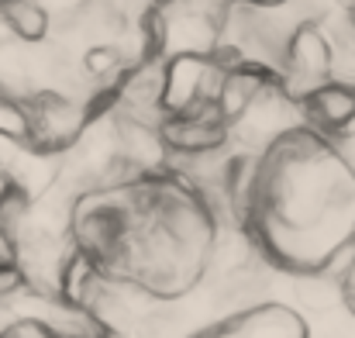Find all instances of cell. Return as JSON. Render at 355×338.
I'll return each mask as SVG.
<instances>
[{
  "label": "cell",
  "instance_id": "1",
  "mask_svg": "<svg viewBox=\"0 0 355 338\" xmlns=\"http://www.w3.org/2000/svg\"><path fill=\"white\" fill-rule=\"evenodd\" d=\"M28 111H31V145L42 152H55V155H66L69 149H76L87 128L94 124V117L101 114L90 101L59 94V90L31 94Z\"/></svg>",
  "mask_w": 355,
  "mask_h": 338
},
{
  "label": "cell",
  "instance_id": "2",
  "mask_svg": "<svg viewBox=\"0 0 355 338\" xmlns=\"http://www.w3.org/2000/svg\"><path fill=\"white\" fill-rule=\"evenodd\" d=\"M225 69H228V62L218 52H211V56H169L166 59V83H162L166 114L218 108V90H221Z\"/></svg>",
  "mask_w": 355,
  "mask_h": 338
},
{
  "label": "cell",
  "instance_id": "3",
  "mask_svg": "<svg viewBox=\"0 0 355 338\" xmlns=\"http://www.w3.org/2000/svg\"><path fill=\"white\" fill-rule=\"evenodd\" d=\"M162 138H166L169 155H207V152L228 149L232 131L218 108H200V111L166 114Z\"/></svg>",
  "mask_w": 355,
  "mask_h": 338
},
{
  "label": "cell",
  "instance_id": "4",
  "mask_svg": "<svg viewBox=\"0 0 355 338\" xmlns=\"http://www.w3.org/2000/svg\"><path fill=\"white\" fill-rule=\"evenodd\" d=\"M207 335H272V338H304L307 335V321L276 301H255L241 311L225 314L218 325L207 328Z\"/></svg>",
  "mask_w": 355,
  "mask_h": 338
},
{
  "label": "cell",
  "instance_id": "5",
  "mask_svg": "<svg viewBox=\"0 0 355 338\" xmlns=\"http://www.w3.org/2000/svg\"><path fill=\"white\" fill-rule=\"evenodd\" d=\"M300 111H304V121L318 128L321 135L349 138V131H355V80L331 76L300 104Z\"/></svg>",
  "mask_w": 355,
  "mask_h": 338
},
{
  "label": "cell",
  "instance_id": "6",
  "mask_svg": "<svg viewBox=\"0 0 355 338\" xmlns=\"http://www.w3.org/2000/svg\"><path fill=\"white\" fill-rule=\"evenodd\" d=\"M7 28L17 42H45L52 31V17L42 0H0Z\"/></svg>",
  "mask_w": 355,
  "mask_h": 338
},
{
  "label": "cell",
  "instance_id": "7",
  "mask_svg": "<svg viewBox=\"0 0 355 338\" xmlns=\"http://www.w3.org/2000/svg\"><path fill=\"white\" fill-rule=\"evenodd\" d=\"M0 138L31 145V111H28V97H17V94L0 90Z\"/></svg>",
  "mask_w": 355,
  "mask_h": 338
},
{
  "label": "cell",
  "instance_id": "8",
  "mask_svg": "<svg viewBox=\"0 0 355 338\" xmlns=\"http://www.w3.org/2000/svg\"><path fill=\"white\" fill-rule=\"evenodd\" d=\"M21 287H24V276H21V269L14 266V259H0V307H3Z\"/></svg>",
  "mask_w": 355,
  "mask_h": 338
},
{
  "label": "cell",
  "instance_id": "9",
  "mask_svg": "<svg viewBox=\"0 0 355 338\" xmlns=\"http://www.w3.org/2000/svg\"><path fill=\"white\" fill-rule=\"evenodd\" d=\"M241 3H255V7H272V3H286V0H241Z\"/></svg>",
  "mask_w": 355,
  "mask_h": 338
},
{
  "label": "cell",
  "instance_id": "10",
  "mask_svg": "<svg viewBox=\"0 0 355 338\" xmlns=\"http://www.w3.org/2000/svg\"><path fill=\"white\" fill-rule=\"evenodd\" d=\"M345 21H349V28L355 31V3H352V7H345Z\"/></svg>",
  "mask_w": 355,
  "mask_h": 338
}]
</instances>
